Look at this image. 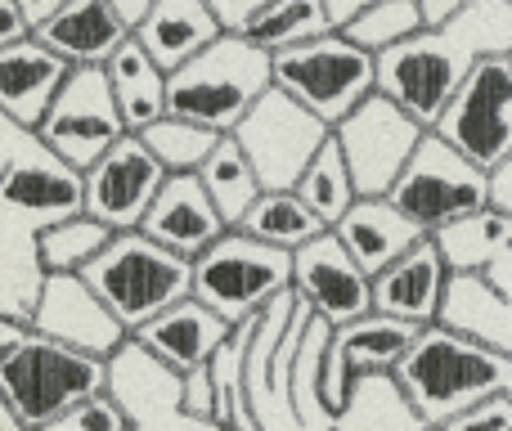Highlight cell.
Returning a JSON list of instances; mask_svg holds the SVG:
<instances>
[{"instance_id":"cb8c5ba5","label":"cell","mask_w":512,"mask_h":431,"mask_svg":"<svg viewBox=\"0 0 512 431\" xmlns=\"http://www.w3.org/2000/svg\"><path fill=\"white\" fill-rule=\"evenodd\" d=\"M221 32L225 27L207 0H153L149 14L131 27V36L149 50V59L162 72H176L185 59L207 50Z\"/></svg>"},{"instance_id":"30bf717a","label":"cell","mask_w":512,"mask_h":431,"mask_svg":"<svg viewBox=\"0 0 512 431\" xmlns=\"http://www.w3.org/2000/svg\"><path fill=\"white\" fill-rule=\"evenodd\" d=\"M126 135V122L117 113V99L108 90L104 68H72L59 86L50 113L32 131V140L59 162L86 171L95 158H104Z\"/></svg>"},{"instance_id":"9a60e30c","label":"cell","mask_w":512,"mask_h":431,"mask_svg":"<svg viewBox=\"0 0 512 431\" xmlns=\"http://www.w3.org/2000/svg\"><path fill=\"white\" fill-rule=\"evenodd\" d=\"M27 328L86 355H99V360H113V351L126 342V328L108 315V306L90 292L81 274H41Z\"/></svg>"},{"instance_id":"1f68e13d","label":"cell","mask_w":512,"mask_h":431,"mask_svg":"<svg viewBox=\"0 0 512 431\" xmlns=\"http://www.w3.org/2000/svg\"><path fill=\"white\" fill-rule=\"evenodd\" d=\"M292 194H297L301 203L310 207V212L324 220V229H333L337 220L346 216V207L360 198V194H355L351 167H346L342 149H337V140H333V131H328V140L315 149V158L306 162V171L297 176Z\"/></svg>"},{"instance_id":"bcb514c9","label":"cell","mask_w":512,"mask_h":431,"mask_svg":"<svg viewBox=\"0 0 512 431\" xmlns=\"http://www.w3.org/2000/svg\"><path fill=\"white\" fill-rule=\"evenodd\" d=\"M0 171H5V162H0Z\"/></svg>"},{"instance_id":"74e56055","label":"cell","mask_w":512,"mask_h":431,"mask_svg":"<svg viewBox=\"0 0 512 431\" xmlns=\"http://www.w3.org/2000/svg\"><path fill=\"white\" fill-rule=\"evenodd\" d=\"M23 36H32V23H27V14L14 5V0H0V50L14 41H23Z\"/></svg>"},{"instance_id":"8992f818","label":"cell","mask_w":512,"mask_h":431,"mask_svg":"<svg viewBox=\"0 0 512 431\" xmlns=\"http://www.w3.org/2000/svg\"><path fill=\"white\" fill-rule=\"evenodd\" d=\"M274 86L324 126H337L378 90V59L342 32H319L274 54Z\"/></svg>"},{"instance_id":"44dd1931","label":"cell","mask_w":512,"mask_h":431,"mask_svg":"<svg viewBox=\"0 0 512 431\" xmlns=\"http://www.w3.org/2000/svg\"><path fill=\"white\" fill-rule=\"evenodd\" d=\"M32 36L68 68H104L117 45L131 36V27L108 0H63L50 18L32 27Z\"/></svg>"},{"instance_id":"603a6c76","label":"cell","mask_w":512,"mask_h":431,"mask_svg":"<svg viewBox=\"0 0 512 431\" xmlns=\"http://www.w3.org/2000/svg\"><path fill=\"white\" fill-rule=\"evenodd\" d=\"M333 234L342 238V247L373 279V274L387 270L396 256H405L418 238H427V229L414 225V220L382 194V198H355V203L346 207V216L333 225Z\"/></svg>"},{"instance_id":"f546056e","label":"cell","mask_w":512,"mask_h":431,"mask_svg":"<svg viewBox=\"0 0 512 431\" xmlns=\"http://www.w3.org/2000/svg\"><path fill=\"white\" fill-rule=\"evenodd\" d=\"M108 238H113V229H108L104 220L77 212V216L50 220V225H36L32 252H36L41 274H81L99 252H104Z\"/></svg>"},{"instance_id":"b9f144b4","label":"cell","mask_w":512,"mask_h":431,"mask_svg":"<svg viewBox=\"0 0 512 431\" xmlns=\"http://www.w3.org/2000/svg\"><path fill=\"white\" fill-rule=\"evenodd\" d=\"M459 5H468V0H423V14H427V23H436V18L454 14Z\"/></svg>"},{"instance_id":"e0dca14e","label":"cell","mask_w":512,"mask_h":431,"mask_svg":"<svg viewBox=\"0 0 512 431\" xmlns=\"http://www.w3.org/2000/svg\"><path fill=\"white\" fill-rule=\"evenodd\" d=\"M450 265H445L436 238H418L405 256L387 265V270L373 274V310L391 319H405V324H441L445 310V292H450Z\"/></svg>"},{"instance_id":"5b68a950","label":"cell","mask_w":512,"mask_h":431,"mask_svg":"<svg viewBox=\"0 0 512 431\" xmlns=\"http://www.w3.org/2000/svg\"><path fill=\"white\" fill-rule=\"evenodd\" d=\"M81 279L131 337L140 324H149L153 315H162L167 306L194 292V261L153 243L144 229H122L81 270Z\"/></svg>"},{"instance_id":"83f0119b","label":"cell","mask_w":512,"mask_h":431,"mask_svg":"<svg viewBox=\"0 0 512 431\" xmlns=\"http://www.w3.org/2000/svg\"><path fill=\"white\" fill-rule=\"evenodd\" d=\"M333 431H432V427L409 405L396 373H369V378L355 382L346 405L337 409Z\"/></svg>"},{"instance_id":"3957f363","label":"cell","mask_w":512,"mask_h":431,"mask_svg":"<svg viewBox=\"0 0 512 431\" xmlns=\"http://www.w3.org/2000/svg\"><path fill=\"white\" fill-rule=\"evenodd\" d=\"M274 86V54L239 32H221L207 50L167 72V113L230 135L248 108Z\"/></svg>"},{"instance_id":"ffe728a7","label":"cell","mask_w":512,"mask_h":431,"mask_svg":"<svg viewBox=\"0 0 512 431\" xmlns=\"http://www.w3.org/2000/svg\"><path fill=\"white\" fill-rule=\"evenodd\" d=\"M140 229L153 238V243H162V247H171V252L194 261V256L203 252V247H212L230 225H225L221 212H216V203L207 198L203 180H198L194 171H185V176L162 180L158 198L149 203Z\"/></svg>"},{"instance_id":"9c48e42d","label":"cell","mask_w":512,"mask_h":431,"mask_svg":"<svg viewBox=\"0 0 512 431\" xmlns=\"http://www.w3.org/2000/svg\"><path fill=\"white\" fill-rule=\"evenodd\" d=\"M427 131H436L445 144H454L481 171L499 167L512 153V63H508V54L481 59Z\"/></svg>"},{"instance_id":"4316f807","label":"cell","mask_w":512,"mask_h":431,"mask_svg":"<svg viewBox=\"0 0 512 431\" xmlns=\"http://www.w3.org/2000/svg\"><path fill=\"white\" fill-rule=\"evenodd\" d=\"M436 247H441L450 274H486L504 252H512V216L499 207H477V212L450 220L436 229Z\"/></svg>"},{"instance_id":"f1b7e54d","label":"cell","mask_w":512,"mask_h":431,"mask_svg":"<svg viewBox=\"0 0 512 431\" xmlns=\"http://www.w3.org/2000/svg\"><path fill=\"white\" fill-rule=\"evenodd\" d=\"M198 180H203L207 198L216 203V212H221L225 225H239L243 212L261 198V176H256V167L248 162V153L239 149V140L234 135H221L216 140V149L207 153V162L194 171Z\"/></svg>"},{"instance_id":"52a82bcc","label":"cell","mask_w":512,"mask_h":431,"mask_svg":"<svg viewBox=\"0 0 512 431\" xmlns=\"http://www.w3.org/2000/svg\"><path fill=\"white\" fill-rule=\"evenodd\" d=\"M283 292H292V252L261 243L243 229H225L212 247L194 256V297L212 306L225 324L252 319Z\"/></svg>"},{"instance_id":"e575fe53","label":"cell","mask_w":512,"mask_h":431,"mask_svg":"<svg viewBox=\"0 0 512 431\" xmlns=\"http://www.w3.org/2000/svg\"><path fill=\"white\" fill-rule=\"evenodd\" d=\"M140 140H144V149L158 158V167L167 171V176H185V171L203 167L207 153L216 149L221 135L207 131V126H198V122H185V117H176V113H167L153 126H144Z\"/></svg>"},{"instance_id":"d6a6232c","label":"cell","mask_w":512,"mask_h":431,"mask_svg":"<svg viewBox=\"0 0 512 431\" xmlns=\"http://www.w3.org/2000/svg\"><path fill=\"white\" fill-rule=\"evenodd\" d=\"M319 32H333L328 14H324V0H270L261 14H252L248 23H243L239 36H248L261 50L279 54V50H288V45L310 41V36H319Z\"/></svg>"},{"instance_id":"8fae6325","label":"cell","mask_w":512,"mask_h":431,"mask_svg":"<svg viewBox=\"0 0 512 431\" xmlns=\"http://www.w3.org/2000/svg\"><path fill=\"white\" fill-rule=\"evenodd\" d=\"M328 131L333 126H324L310 108L270 86L230 135L248 153V162L261 176V189H292L306 162L315 158V149L328 140Z\"/></svg>"},{"instance_id":"f35d334b","label":"cell","mask_w":512,"mask_h":431,"mask_svg":"<svg viewBox=\"0 0 512 431\" xmlns=\"http://www.w3.org/2000/svg\"><path fill=\"white\" fill-rule=\"evenodd\" d=\"M490 207H499L504 216H512V153L499 167H490Z\"/></svg>"},{"instance_id":"8d00e7d4","label":"cell","mask_w":512,"mask_h":431,"mask_svg":"<svg viewBox=\"0 0 512 431\" xmlns=\"http://www.w3.org/2000/svg\"><path fill=\"white\" fill-rule=\"evenodd\" d=\"M212 5V14L221 18L225 32H243V23H248L252 14H261L270 0H207Z\"/></svg>"},{"instance_id":"d6986e66","label":"cell","mask_w":512,"mask_h":431,"mask_svg":"<svg viewBox=\"0 0 512 431\" xmlns=\"http://www.w3.org/2000/svg\"><path fill=\"white\" fill-rule=\"evenodd\" d=\"M230 328L234 324H225L212 306H203V301L189 292L185 301H176V306H167L162 315H153L149 324L135 328L131 342L140 346V351H149L162 369H171L180 378V373H189V369L212 360V351L230 337Z\"/></svg>"},{"instance_id":"484cf974","label":"cell","mask_w":512,"mask_h":431,"mask_svg":"<svg viewBox=\"0 0 512 431\" xmlns=\"http://www.w3.org/2000/svg\"><path fill=\"white\" fill-rule=\"evenodd\" d=\"M328 337H333V324L319 315L306 319L297 346L288 355V409L297 418L301 431H333L337 414L324 400V351Z\"/></svg>"},{"instance_id":"7bdbcfd3","label":"cell","mask_w":512,"mask_h":431,"mask_svg":"<svg viewBox=\"0 0 512 431\" xmlns=\"http://www.w3.org/2000/svg\"><path fill=\"white\" fill-rule=\"evenodd\" d=\"M23 333H27V324H14V319H0V351H5L9 342H18Z\"/></svg>"},{"instance_id":"ac0fdd59","label":"cell","mask_w":512,"mask_h":431,"mask_svg":"<svg viewBox=\"0 0 512 431\" xmlns=\"http://www.w3.org/2000/svg\"><path fill=\"white\" fill-rule=\"evenodd\" d=\"M81 198H86L81 194V171L59 162L54 153H45L41 144H36L32 158H14L0 171V212L27 216L32 225L77 216Z\"/></svg>"},{"instance_id":"ee69618b","label":"cell","mask_w":512,"mask_h":431,"mask_svg":"<svg viewBox=\"0 0 512 431\" xmlns=\"http://www.w3.org/2000/svg\"><path fill=\"white\" fill-rule=\"evenodd\" d=\"M0 431H27L23 423H18L14 409H9V400H5V396H0Z\"/></svg>"},{"instance_id":"7c38bea8","label":"cell","mask_w":512,"mask_h":431,"mask_svg":"<svg viewBox=\"0 0 512 431\" xmlns=\"http://www.w3.org/2000/svg\"><path fill=\"white\" fill-rule=\"evenodd\" d=\"M427 126H418L400 104H391L382 90H373L360 108L333 126V140L342 149L346 167H351L355 194L360 198H382L391 194L396 176L405 171L414 144L423 140Z\"/></svg>"},{"instance_id":"277c9868","label":"cell","mask_w":512,"mask_h":431,"mask_svg":"<svg viewBox=\"0 0 512 431\" xmlns=\"http://www.w3.org/2000/svg\"><path fill=\"white\" fill-rule=\"evenodd\" d=\"M99 391H108V360L54 342L36 328L0 351V396L27 431L59 423Z\"/></svg>"},{"instance_id":"7a4b0ae2","label":"cell","mask_w":512,"mask_h":431,"mask_svg":"<svg viewBox=\"0 0 512 431\" xmlns=\"http://www.w3.org/2000/svg\"><path fill=\"white\" fill-rule=\"evenodd\" d=\"M396 382L427 427H441L459 409L486 396H512V351L450 324H427L396 360Z\"/></svg>"},{"instance_id":"836d02e7","label":"cell","mask_w":512,"mask_h":431,"mask_svg":"<svg viewBox=\"0 0 512 431\" xmlns=\"http://www.w3.org/2000/svg\"><path fill=\"white\" fill-rule=\"evenodd\" d=\"M418 27H427L423 0H373V5H364L360 14H355L346 27H337V32L378 59L382 50H391V45L409 41Z\"/></svg>"},{"instance_id":"4fadbf2b","label":"cell","mask_w":512,"mask_h":431,"mask_svg":"<svg viewBox=\"0 0 512 431\" xmlns=\"http://www.w3.org/2000/svg\"><path fill=\"white\" fill-rule=\"evenodd\" d=\"M167 171L158 167L149 149H144L140 135L126 131L104 158H95L86 171H81V212L104 220L113 234L122 229H140L149 203L158 198Z\"/></svg>"},{"instance_id":"d590c367","label":"cell","mask_w":512,"mask_h":431,"mask_svg":"<svg viewBox=\"0 0 512 431\" xmlns=\"http://www.w3.org/2000/svg\"><path fill=\"white\" fill-rule=\"evenodd\" d=\"M436 431H512V396H486L477 405L459 409L454 418H445Z\"/></svg>"},{"instance_id":"2e32d148","label":"cell","mask_w":512,"mask_h":431,"mask_svg":"<svg viewBox=\"0 0 512 431\" xmlns=\"http://www.w3.org/2000/svg\"><path fill=\"white\" fill-rule=\"evenodd\" d=\"M414 337H418V324L378 315V310L351 319V324H337L333 337H328V351H324V400H328V409L337 414L360 378L396 369V360L409 351Z\"/></svg>"},{"instance_id":"60d3db41","label":"cell","mask_w":512,"mask_h":431,"mask_svg":"<svg viewBox=\"0 0 512 431\" xmlns=\"http://www.w3.org/2000/svg\"><path fill=\"white\" fill-rule=\"evenodd\" d=\"M14 5L18 9H23V14H27V23H41V18H50L54 14V9H59L63 5V0H14Z\"/></svg>"},{"instance_id":"ab89813d","label":"cell","mask_w":512,"mask_h":431,"mask_svg":"<svg viewBox=\"0 0 512 431\" xmlns=\"http://www.w3.org/2000/svg\"><path fill=\"white\" fill-rule=\"evenodd\" d=\"M108 5H113L117 14H122V23H126V27H135L144 14H149V5H153V0H108Z\"/></svg>"},{"instance_id":"ba28073f","label":"cell","mask_w":512,"mask_h":431,"mask_svg":"<svg viewBox=\"0 0 512 431\" xmlns=\"http://www.w3.org/2000/svg\"><path fill=\"white\" fill-rule=\"evenodd\" d=\"M387 198L414 225L436 234L441 225L490 203V171H481L472 158H463L436 131H423V140L414 144V153H409L405 171L396 176Z\"/></svg>"},{"instance_id":"f6af8a7d","label":"cell","mask_w":512,"mask_h":431,"mask_svg":"<svg viewBox=\"0 0 512 431\" xmlns=\"http://www.w3.org/2000/svg\"><path fill=\"white\" fill-rule=\"evenodd\" d=\"M508 63H512V50H508Z\"/></svg>"},{"instance_id":"7402d4cb","label":"cell","mask_w":512,"mask_h":431,"mask_svg":"<svg viewBox=\"0 0 512 431\" xmlns=\"http://www.w3.org/2000/svg\"><path fill=\"white\" fill-rule=\"evenodd\" d=\"M68 72V63L54 50H45L36 36L5 45L0 50V117H9L14 126H23L32 135L41 126V117L50 113Z\"/></svg>"},{"instance_id":"d4e9b609","label":"cell","mask_w":512,"mask_h":431,"mask_svg":"<svg viewBox=\"0 0 512 431\" xmlns=\"http://www.w3.org/2000/svg\"><path fill=\"white\" fill-rule=\"evenodd\" d=\"M104 77H108L117 113H122L131 135H140L144 126L167 117V72L149 59V50H144L135 36H126L113 50V59L104 63Z\"/></svg>"},{"instance_id":"4dcf8cb0","label":"cell","mask_w":512,"mask_h":431,"mask_svg":"<svg viewBox=\"0 0 512 431\" xmlns=\"http://www.w3.org/2000/svg\"><path fill=\"white\" fill-rule=\"evenodd\" d=\"M234 229H243V234L261 238L270 247H283V252H297L301 243L324 234V220L310 212L292 189H261V198L243 212V220Z\"/></svg>"},{"instance_id":"5bb4252c","label":"cell","mask_w":512,"mask_h":431,"mask_svg":"<svg viewBox=\"0 0 512 431\" xmlns=\"http://www.w3.org/2000/svg\"><path fill=\"white\" fill-rule=\"evenodd\" d=\"M292 292L333 328L373 315V279L360 270V261L346 252L333 229L292 252Z\"/></svg>"},{"instance_id":"6da1fadb","label":"cell","mask_w":512,"mask_h":431,"mask_svg":"<svg viewBox=\"0 0 512 431\" xmlns=\"http://www.w3.org/2000/svg\"><path fill=\"white\" fill-rule=\"evenodd\" d=\"M512 50V0H468L378 54V90L418 126H432L468 72Z\"/></svg>"}]
</instances>
